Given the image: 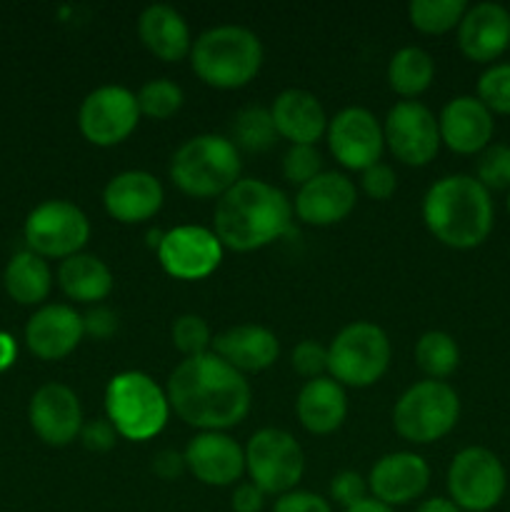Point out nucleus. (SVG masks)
<instances>
[{"instance_id": "f257e3e1", "label": "nucleus", "mask_w": 510, "mask_h": 512, "mask_svg": "<svg viewBox=\"0 0 510 512\" xmlns=\"http://www.w3.org/2000/svg\"><path fill=\"white\" fill-rule=\"evenodd\" d=\"M170 410L200 433H225L243 423L253 405V390L243 373L210 353L183 358L170 373Z\"/></svg>"}, {"instance_id": "f03ea898", "label": "nucleus", "mask_w": 510, "mask_h": 512, "mask_svg": "<svg viewBox=\"0 0 510 512\" xmlns=\"http://www.w3.org/2000/svg\"><path fill=\"white\" fill-rule=\"evenodd\" d=\"M293 225V203L275 185L260 178H240L215 200L213 233L223 248L253 253L283 238Z\"/></svg>"}, {"instance_id": "7ed1b4c3", "label": "nucleus", "mask_w": 510, "mask_h": 512, "mask_svg": "<svg viewBox=\"0 0 510 512\" xmlns=\"http://www.w3.org/2000/svg\"><path fill=\"white\" fill-rule=\"evenodd\" d=\"M493 200L473 175H445L423 198V223L438 243L470 250L493 230Z\"/></svg>"}, {"instance_id": "20e7f679", "label": "nucleus", "mask_w": 510, "mask_h": 512, "mask_svg": "<svg viewBox=\"0 0 510 512\" xmlns=\"http://www.w3.org/2000/svg\"><path fill=\"white\" fill-rule=\"evenodd\" d=\"M265 50L258 35L243 25H215L193 40L190 65L215 90L245 88L263 68Z\"/></svg>"}, {"instance_id": "39448f33", "label": "nucleus", "mask_w": 510, "mask_h": 512, "mask_svg": "<svg viewBox=\"0 0 510 512\" xmlns=\"http://www.w3.org/2000/svg\"><path fill=\"white\" fill-rule=\"evenodd\" d=\"M243 160L233 140L203 133L185 140L170 158V180L180 193L198 200H218L240 180Z\"/></svg>"}, {"instance_id": "423d86ee", "label": "nucleus", "mask_w": 510, "mask_h": 512, "mask_svg": "<svg viewBox=\"0 0 510 512\" xmlns=\"http://www.w3.org/2000/svg\"><path fill=\"white\" fill-rule=\"evenodd\" d=\"M170 413L168 393L148 373L125 370L113 375L105 388V415L125 440L145 443L155 438L168 425Z\"/></svg>"}, {"instance_id": "0eeeda50", "label": "nucleus", "mask_w": 510, "mask_h": 512, "mask_svg": "<svg viewBox=\"0 0 510 512\" xmlns=\"http://www.w3.org/2000/svg\"><path fill=\"white\" fill-rule=\"evenodd\" d=\"M390 338L380 325L355 320L328 345V373L343 388H370L390 368Z\"/></svg>"}, {"instance_id": "6e6552de", "label": "nucleus", "mask_w": 510, "mask_h": 512, "mask_svg": "<svg viewBox=\"0 0 510 512\" xmlns=\"http://www.w3.org/2000/svg\"><path fill=\"white\" fill-rule=\"evenodd\" d=\"M460 418V398L445 380H420L410 385L393 408V428L415 445L438 443Z\"/></svg>"}, {"instance_id": "1a4fd4ad", "label": "nucleus", "mask_w": 510, "mask_h": 512, "mask_svg": "<svg viewBox=\"0 0 510 512\" xmlns=\"http://www.w3.org/2000/svg\"><path fill=\"white\" fill-rule=\"evenodd\" d=\"M245 473L265 495L280 498L303 480L305 453L288 430L263 428L245 445Z\"/></svg>"}, {"instance_id": "9d476101", "label": "nucleus", "mask_w": 510, "mask_h": 512, "mask_svg": "<svg viewBox=\"0 0 510 512\" xmlns=\"http://www.w3.org/2000/svg\"><path fill=\"white\" fill-rule=\"evenodd\" d=\"M25 243L40 258H73L90 240V220L70 200H45L25 218Z\"/></svg>"}, {"instance_id": "9b49d317", "label": "nucleus", "mask_w": 510, "mask_h": 512, "mask_svg": "<svg viewBox=\"0 0 510 512\" xmlns=\"http://www.w3.org/2000/svg\"><path fill=\"white\" fill-rule=\"evenodd\" d=\"M448 495L460 510L488 512L503 500L508 475L498 455L488 448H465L448 468Z\"/></svg>"}, {"instance_id": "f8f14e48", "label": "nucleus", "mask_w": 510, "mask_h": 512, "mask_svg": "<svg viewBox=\"0 0 510 512\" xmlns=\"http://www.w3.org/2000/svg\"><path fill=\"white\" fill-rule=\"evenodd\" d=\"M140 123L138 98L123 85L90 90L78 110V128L90 145L113 148L128 140Z\"/></svg>"}, {"instance_id": "ddd939ff", "label": "nucleus", "mask_w": 510, "mask_h": 512, "mask_svg": "<svg viewBox=\"0 0 510 512\" xmlns=\"http://www.w3.org/2000/svg\"><path fill=\"white\" fill-rule=\"evenodd\" d=\"M383 138L395 160L423 168L435 160L440 150L438 118L420 100H400L388 110L383 123Z\"/></svg>"}, {"instance_id": "4468645a", "label": "nucleus", "mask_w": 510, "mask_h": 512, "mask_svg": "<svg viewBox=\"0 0 510 512\" xmlns=\"http://www.w3.org/2000/svg\"><path fill=\"white\" fill-rule=\"evenodd\" d=\"M325 140H328L330 155L343 168L358 170V173L380 163V155L385 150L383 125L368 108H360V105H350L335 113L328 120Z\"/></svg>"}, {"instance_id": "2eb2a0df", "label": "nucleus", "mask_w": 510, "mask_h": 512, "mask_svg": "<svg viewBox=\"0 0 510 512\" xmlns=\"http://www.w3.org/2000/svg\"><path fill=\"white\" fill-rule=\"evenodd\" d=\"M223 243L203 225H178L163 233L158 260L175 280H203L215 273L223 260Z\"/></svg>"}, {"instance_id": "dca6fc26", "label": "nucleus", "mask_w": 510, "mask_h": 512, "mask_svg": "<svg viewBox=\"0 0 510 512\" xmlns=\"http://www.w3.org/2000/svg\"><path fill=\"white\" fill-rule=\"evenodd\" d=\"M28 418L35 435L53 448H65L80 438L83 430V408L78 395L63 383H45L43 388L35 390L30 398Z\"/></svg>"}, {"instance_id": "f3484780", "label": "nucleus", "mask_w": 510, "mask_h": 512, "mask_svg": "<svg viewBox=\"0 0 510 512\" xmlns=\"http://www.w3.org/2000/svg\"><path fill=\"white\" fill-rule=\"evenodd\" d=\"M355 203H358V190L353 180L345 173L323 170L318 178L298 188L293 213L298 215L300 223L328 228V225L343 223L355 210Z\"/></svg>"}, {"instance_id": "a211bd4d", "label": "nucleus", "mask_w": 510, "mask_h": 512, "mask_svg": "<svg viewBox=\"0 0 510 512\" xmlns=\"http://www.w3.org/2000/svg\"><path fill=\"white\" fill-rule=\"evenodd\" d=\"M428 485L430 465L418 453L408 450L383 455L368 475L370 495L388 508L413 503L428 490Z\"/></svg>"}, {"instance_id": "6ab92c4d", "label": "nucleus", "mask_w": 510, "mask_h": 512, "mask_svg": "<svg viewBox=\"0 0 510 512\" xmlns=\"http://www.w3.org/2000/svg\"><path fill=\"white\" fill-rule=\"evenodd\" d=\"M185 468L210 488H228L245 473V448L228 433H198L183 453Z\"/></svg>"}, {"instance_id": "aec40b11", "label": "nucleus", "mask_w": 510, "mask_h": 512, "mask_svg": "<svg viewBox=\"0 0 510 512\" xmlns=\"http://www.w3.org/2000/svg\"><path fill=\"white\" fill-rule=\"evenodd\" d=\"M163 200V185L145 170H125L113 175L103 190L105 213L123 225H138L155 218L163 208Z\"/></svg>"}, {"instance_id": "412c9836", "label": "nucleus", "mask_w": 510, "mask_h": 512, "mask_svg": "<svg viewBox=\"0 0 510 512\" xmlns=\"http://www.w3.org/2000/svg\"><path fill=\"white\" fill-rule=\"evenodd\" d=\"M440 143L460 155L483 153L493 138V113L475 95L448 100L438 115Z\"/></svg>"}, {"instance_id": "4be33fe9", "label": "nucleus", "mask_w": 510, "mask_h": 512, "mask_svg": "<svg viewBox=\"0 0 510 512\" xmlns=\"http://www.w3.org/2000/svg\"><path fill=\"white\" fill-rule=\"evenodd\" d=\"M83 315L63 303L43 305L25 325L28 350L40 360H63L83 340Z\"/></svg>"}, {"instance_id": "5701e85b", "label": "nucleus", "mask_w": 510, "mask_h": 512, "mask_svg": "<svg viewBox=\"0 0 510 512\" xmlns=\"http://www.w3.org/2000/svg\"><path fill=\"white\" fill-rule=\"evenodd\" d=\"M510 45V13L498 3H478L465 10L458 25L460 53L475 63L500 58Z\"/></svg>"}, {"instance_id": "b1692460", "label": "nucleus", "mask_w": 510, "mask_h": 512, "mask_svg": "<svg viewBox=\"0 0 510 512\" xmlns=\"http://www.w3.org/2000/svg\"><path fill=\"white\" fill-rule=\"evenodd\" d=\"M270 115L278 138H285L290 145H315L325 135L330 120L323 103L303 88H288L275 95Z\"/></svg>"}, {"instance_id": "393cba45", "label": "nucleus", "mask_w": 510, "mask_h": 512, "mask_svg": "<svg viewBox=\"0 0 510 512\" xmlns=\"http://www.w3.org/2000/svg\"><path fill=\"white\" fill-rule=\"evenodd\" d=\"M210 350L245 375L268 370L278 360L280 343L263 325H235L215 335Z\"/></svg>"}, {"instance_id": "a878e982", "label": "nucleus", "mask_w": 510, "mask_h": 512, "mask_svg": "<svg viewBox=\"0 0 510 512\" xmlns=\"http://www.w3.org/2000/svg\"><path fill=\"white\" fill-rule=\"evenodd\" d=\"M140 43L163 63H180L190 58L193 50V35H190L188 20L173 5L155 3L140 13L138 18Z\"/></svg>"}, {"instance_id": "bb28decb", "label": "nucleus", "mask_w": 510, "mask_h": 512, "mask_svg": "<svg viewBox=\"0 0 510 512\" xmlns=\"http://www.w3.org/2000/svg\"><path fill=\"white\" fill-rule=\"evenodd\" d=\"M300 425L313 435H330L348 418V395L330 375L308 380L295 400Z\"/></svg>"}, {"instance_id": "cd10ccee", "label": "nucleus", "mask_w": 510, "mask_h": 512, "mask_svg": "<svg viewBox=\"0 0 510 512\" xmlns=\"http://www.w3.org/2000/svg\"><path fill=\"white\" fill-rule=\"evenodd\" d=\"M58 285L70 300L83 305H98L113 293V273L98 255L78 253L65 258L58 268Z\"/></svg>"}, {"instance_id": "c85d7f7f", "label": "nucleus", "mask_w": 510, "mask_h": 512, "mask_svg": "<svg viewBox=\"0 0 510 512\" xmlns=\"http://www.w3.org/2000/svg\"><path fill=\"white\" fill-rule=\"evenodd\" d=\"M3 283L15 303L38 305L48 298L50 288H53V273H50L48 260L23 250V253H15L5 265Z\"/></svg>"}, {"instance_id": "c756f323", "label": "nucleus", "mask_w": 510, "mask_h": 512, "mask_svg": "<svg viewBox=\"0 0 510 512\" xmlns=\"http://www.w3.org/2000/svg\"><path fill=\"white\" fill-rule=\"evenodd\" d=\"M435 63L428 50L418 45H405L390 58L388 85L400 98L415 100L433 85Z\"/></svg>"}, {"instance_id": "7c9ffc66", "label": "nucleus", "mask_w": 510, "mask_h": 512, "mask_svg": "<svg viewBox=\"0 0 510 512\" xmlns=\"http://www.w3.org/2000/svg\"><path fill=\"white\" fill-rule=\"evenodd\" d=\"M230 140L238 150L245 153H265L278 140V130H275L273 115L270 108L263 105H248V108L238 110L230 125Z\"/></svg>"}, {"instance_id": "2f4dec72", "label": "nucleus", "mask_w": 510, "mask_h": 512, "mask_svg": "<svg viewBox=\"0 0 510 512\" xmlns=\"http://www.w3.org/2000/svg\"><path fill=\"white\" fill-rule=\"evenodd\" d=\"M415 363L428 380H445L460 365V348L453 335L443 330H428L415 343Z\"/></svg>"}, {"instance_id": "473e14b6", "label": "nucleus", "mask_w": 510, "mask_h": 512, "mask_svg": "<svg viewBox=\"0 0 510 512\" xmlns=\"http://www.w3.org/2000/svg\"><path fill=\"white\" fill-rule=\"evenodd\" d=\"M465 10V0H413L408 5V20L418 33L443 35L458 28Z\"/></svg>"}, {"instance_id": "72a5a7b5", "label": "nucleus", "mask_w": 510, "mask_h": 512, "mask_svg": "<svg viewBox=\"0 0 510 512\" xmlns=\"http://www.w3.org/2000/svg\"><path fill=\"white\" fill-rule=\"evenodd\" d=\"M138 98L140 115L153 120H168L183 108V88L168 78H155L148 80L143 88L135 93Z\"/></svg>"}, {"instance_id": "f704fd0d", "label": "nucleus", "mask_w": 510, "mask_h": 512, "mask_svg": "<svg viewBox=\"0 0 510 512\" xmlns=\"http://www.w3.org/2000/svg\"><path fill=\"white\" fill-rule=\"evenodd\" d=\"M170 338H173L175 350L185 355V358H195V355L210 353L213 348V333L210 325L205 323L200 315H180L175 318L173 328H170Z\"/></svg>"}, {"instance_id": "c9c22d12", "label": "nucleus", "mask_w": 510, "mask_h": 512, "mask_svg": "<svg viewBox=\"0 0 510 512\" xmlns=\"http://www.w3.org/2000/svg\"><path fill=\"white\" fill-rule=\"evenodd\" d=\"M475 180L485 190L510 188V145H488L475 163Z\"/></svg>"}, {"instance_id": "e433bc0d", "label": "nucleus", "mask_w": 510, "mask_h": 512, "mask_svg": "<svg viewBox=\"0 0 510 512\" xmlns=\"http://www.w3.org/2000/svg\"><path fill=\"white\" fill-rule=\"evenodd\" d=\"M478 100L490 113L510 115V63H495L480 75Z\"/></svg>"}, {"instance_id": "4c0bfd02", "label": "nucleus", "mask_w": 510, "mask_h": 512, "mask_svg": "<svg viewBox=\"0 0 510 512\" xmlns=\"http://www.w3.org/2000/svg\"><path fill=\"white\" fill-rule=\"evenodd\" d=\"M323 173V155L315 145H290L283 155V175L290 185L303 188Z\"/></svg>"}, {"instance_id": "58836bf2", "label": "nucleus", "mask_w": 510, "mask_h": 512, "mask_svg": "<svg viewBox=\"0 0 510 512\" xmlns=\"http://www.w3.org/2000/svg\"><path fill=\"white\" fill-rule=\"evenodd\" d=\"M290 365L303 378L315 380L328 373V348L318 340H300L290 353Z\"/></svg>"}, {"instance_id": "ea45409f", "label": "nucleus", "mask_w": 510, "mask_h": 512, "mask_svg": "<svg viewBox=\"0 0 510 512\" xmlns=\"http://www.w3.org/2000/svg\"><path fill=\"white\" fill-rule=\"evenodd\" d=\"M368 493V478H363V475L355 473V470H343V473L335 475L333 483H330V498L345 510L368 500Z\"/></svg>"}, {"instance_id": "a19ab883", "label": "nucleus", "mask_w": 510, "mask_h": 512, "mask_svg": "<svg viewBox=\"0 0 510 512\" xmlns=\"http://www.w3.org/2000/svg\"><path fill=\"white\" fill-rule=\"evenodd\" d=\"M360 188L368 198L388 200L398 190V175L388 163H375L360 173Z\"/></svg>"}, {"instance_id": "79ce46f5", "label": "nucleus", "mask_w": 510, "mask_h": 512, "mask_svg": "<svg viewBox=\"0 0 510 512\" xmlns=\"http://www.w3.org/2000/svg\"><path fill=\"white\" fill-rule=\"evenodd\" d=\"M80 443L88 450H93V453H108L118 443V433H115L113 423L108 418H95L90 423H83Z\"/></svg>"}, {"instance_id": "37998d69", "label": "nucleus", "mask_w": 510, "mask_h": 512, "mask_svg": "<svg viewBox=\"0 0 510 512\" xmlns=\"http://www.w3.org/2000/svg\"><path fill=\"white\" fill-rule=\"evenodd\" d=\"M273 512H333L323 495L308 493V490H290L275 500Z\"/></svg>"}, {"instance_id": "c03bdc74", "label": "nucleus", "mask_w": 510, "mask_h": 512, "mask_svg": "<svg viewBox=\"0 0 510 512\" xmlns=\"http://www.w3.org/2000/svg\"><path fill=\"white\" fill-rule=\"evenodd\" d=\"M83 328L85 335H90V338L108 340L118 330V318H115L113 310L103 308V305H95V308H90L83 315Z\"/></svg>"}, {"instance_id": "a18cd8bd", "label": "nucleus", "mask_w": 510, "mask_h": 512, "mask_svg": "<svg viewBox=\"0 0 510 512\" xmlns=\"http://www.w3.org/2000/svg\"><path fill=\"white\" fill-rule=\"evenodd\" d=\"M265 505V493L253 483H243L233 490L230 508L233 512H260Z\"/></svg>"}, {"instance_id": "49530a36", "label": "nucleus", "mask_w": 510, "mask_h": 512, "mask_svg": "<svg viewBox=\"0 0 510 512\" xmlns=\"http://www.w3.org/2000/svg\"><path fill=\"white\" fill-rule=\"evenodd\" d=\"M185 458L183 453H175V450H160L153 458V473L163 480H175L185 473Z\"/></svg>"}, {"instance_id": "de8ad7c7", "label": "nucleus", "mask_w": 510, "mask_h": 512, "mask_svg": "<svg viewBox=\"0 0 510 512\" xmlns=\"http://www.w3.org/2000/svg\"><path fill=\"white\" fill-rule=\"evenodd\" d=\"M15 358H18V345H15L13 335L0 333V373H5L15 363Z\"/></svg>"}, {"instance_id": "09e8293b", "label": "nucleus", "mask_w": 510, "mask_h": 512, "mask_svg": "<svg viewBox=\"0 0 510 512\" xmlns=\"http://www.w3.org/2000/svg\"><path fill=\"white\" fill-rule=\"evenodd\" d=\"M415 512H463L450 498H428L415 508Z\"/></svg>"}, {"instance_id": "8fccbe9b", "label": "nucleus", "mask_w": 510, "mask_h": 512, "mask_svg": "<svg viewBox=\"0 0 510 512\" xmlns=\"http://www.w3.org/2000/svg\"><path fill=\"white\" fill-rule=\"evenodd\" d=\"M345 512H395V510L388 508V505H383V503H380V500L368 498V500H363V503H358V505H353V508H348Z\"/></svg>"}, {"instance_id": "3c124183", "label": "nucleus", "mask_w": 510, "mask_h": 512, "mask_svg": "<svg viewBox=\"0 0 510 512\" xmlns=\"http://www.w3.org/2000/svg\"><path fill=\"white\" fill-rule=\"evenodd\" d=\"M508 210H510V195H508Z\"/></svg>"}]
</instances>
